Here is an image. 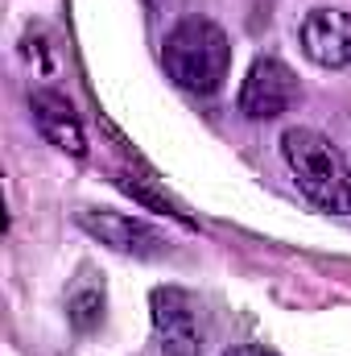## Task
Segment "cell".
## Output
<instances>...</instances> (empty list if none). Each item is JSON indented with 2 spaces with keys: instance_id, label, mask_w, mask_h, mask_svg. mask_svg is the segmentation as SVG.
Wrapping results in <instances>:
<instances>
[{
  "instance_id": "obj_1",
  "label": "cell",
  "mask_w": 351,
  "mask_h": 356,
  "mask_svg": "<svg viewBox=\"0 0 351 356\" xmlns=\"http://www.w3.org/2000/svg\"><path fill=\"white\" fill-rule=\"evenodd\" d=\"M162 63L178 88L194 91V95H215L232 71V42L215 21L186 17L166 33Z\"/></svg>"
},
{
  "instance_id": "obj_2",
  "label": "cell",
  "mask_w": 351,
  "mask_h": 356,
  "mask_svg": "<svg viewBox=\"0 0 351 356\" xmlns=\"http://www.w3.org/2000/svg\"><path fill=\"white\" fill-rule=\"evenodd\" d=\"M281 158L298 182V191L314 207L335 211V216H351V170L343 154L318 129H285Z\"/></svg>"
},
{
  "instance_id": "obj_3",
  "label": "cell",
  "mask_w": 351,
  "mask_h": 356,
  "mask_svg": "<svg viewBox=\"0 0 351 356\" xmlns=\"http://www.w3.org/2000/svg\"><path fill=\"white\" fill-rule=\"evenodd\" d=\"M79 228H83L87 236H95L99 245L124 253V257L157 261V257L170 253V241H166L153 224H145V220H137V216H124V211L87 207V211H79Z\"/></svg>"
},
{
  "instance_id": "obj_4",
  "label": "cell",
  "mask_w": 351,
  "mask_h": 356,
  "mask_svg": "<svg viewBox=\"0 0 351 356\" xmlns=\"http://www.w3.org/2000/svg\"><path fill=\"white\" fill-rule=\"evenodd\" d=\"M298 75L281 63V58H257L244 88H240V112L248 120H277L281 112H289L298 104Z\"/></svg>"
},
{
  "instance_id": "obj_5",
  "label": "cell",
  "mask_w": 351,
  "mask_h": 356,
  "mask_svg": "<svg viewBox=\"0 0 351 356\" xmlns=\"http://www.w3.org/2000/svg\"><path fill=\"white\" fill-rule=\"evenodd\" d=\"M153 327H157V340H162V353L166 356H198L203 353V327H198V311H194V298L178 286H157L153 298Z\"/></svg>"
},
{
  "instance_id": "obj_6",
  "label": "cell",
  "mask_w": 351,
  "mask_h": 356,
  "mask_svg": "<svg viewBox=\"0 0 351 356\" xmlns=\"http://www.w3.org/2000/svg\"><path fill=\"white\" fill-rule=\"evenodd\" d=\"M298 46L314 67L343 71L351 67V13L348 8H314L298 25Z\"/></svg>"
},
{
  "instance_id": "obj_7",
  "label": "cell",
  "mask_w": 351,
  "mask_h": 356,
  "mask_svg": "<svg viewBox=\"0 0 351 356\" xmlns=\"http://www.w3.org/2000/svg\"><path fill=\"white\" fill-rule=\"evenodd\" d=\"M29 112H33V124H37V133L50 141V145H58L62 154H71V158H83L87 154V137H83V124H79V116H75V108H71V99L62 95V91H33L29 95Z\"/></svg>"
},
{
  "instance_id": "obj_8",
  "label": "cell",
  "mask_w": 351,
  "mask_h": 356,
  "mask_svg": "<svg viewBox=\"0 0 351 356\" xmlns=\"http://www.w3.org/2000/svg\"><path fill=\"white\" fill-rule=\"evenodd\" d=\"M116 182H120V191H128L137 203H145V207H153V211H162V216H174V220H182V224H190V220H186V211H178V203H170V199H166V195H157V191H149L141 178L116 175Z\"/></svg>"
},
{
  "instance_id": "obj_9",
  "label": "cell",
  "mask_w": 351,
  "mask_h": 356,
  "mask_svg": "<svg viewBox=\"0 0 351 356\" xmlns=\"http://www.w3.org/2000/svg\"><path fill=\"white\" fill-rule=\"evenodd\" d=\"M103 315V294H79L75 302H71V319H75V327H91L95 319Z\"/></svg>"
},
{
  "instance_id": "obj_10",
  "label": "cell",
  "mask_w": 351,
  "mask_h": 356,
  "mask_svg": "<svg viewBox=\"0 0 351 356\" xmlns=\"http://www.w3.org/2000/svg\"><path fill=\"white\" fill-rule=\"evenodd\" d=\"M223 356H277V353H268V348H257V344H236V348H228Z\"/></svg>"
}]
</instances>
